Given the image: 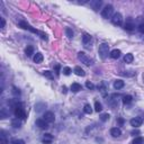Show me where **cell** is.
<instances>
[{
	"label": "cell",
	"instance_id": "6da1fadb",
	"mask_svg": "<svg viewBox=\"0 0 144 144\" xmlns=\"http://www.w3.org/2000/svg\"><path fill=\"white\" fill-rule=\"evenodd\" d=\"M19 26L21 28H24V29H27V31H29V32H32V33H35V34H38V35L42 37L43 40H45L46 41L47 40V37H46V34H44L43 32H41V31H37L36 28H33L31 25L29 24H27L26 21H20L19 23Z\"/></svg>",
	"mask_w": 144,
	"mask_h": 144
},
{
	"label": "cell",
	"instance_id": "7a4b0ae2",
	"mask_svg": "<svg viewBox=\"0 0 144 144\" xmlns=\"http://www.w3.org/2000/svg\"><path fill=\"white\" fill-rule=\"evenodd\" d=\"M98 53H99L100 58L105 60L108 56V54H110V53H109V45L107 43H101L99 45V48H98Z\"/></svg>",
	"mask_w": 144,
	"mask_h": 144
},
{
	"label": "cell",
	"instance_id": "3957f363",
	"mask_svg": "<svg viewBox=\"0 0 144 144\" xmlns=\"http://www.w3.org/2000/svg\"><path fill=\"white\" fill-rule=\"evenodd\" d=\"M78 59L81 61V63L86 64V65H88V67H90V65H91V64L93 63V61L86 55L85 52H79V53H78Z\"/></svg>",
	"mask_w": 144,
	"mask_h": 144
},
{
	"label": "cell",
	"instance_id": "277c9868",
	"mask_svg": "<svg viewBox=\"0 0 144 144\" xmlns=\"http://www.w3.org/2000/svg\"><path fill=\"white\" fill-rule=\"evenodd\" d=\"M113 13H114V7L112 5H107L101 10V16H103V18H105V19H108V18L112 17Z\"/></svg>",
	"mask_w": 144,
	"mask_h": 144
},
{
	"label": "cell",
	"instance_id": "5b68a950",
	"mask_svg": "<svg viewBox=\"0 0 144 144\" xmlns=\"http://www.w3.org/2000/svg\"><path fill=\"white\" fill-rule=\"evenodd\" d=\"M112 23L115 26H122V24H123V16H122V14H120V13L114 14V16L112 18Z\"/></svg>",
	"mask_w": 144,
	"mask_h": 144
},
{
	"label": "cell",
	"instance_id": "8992f818",
	"mask_svg": "<svg viewBox=\"0 0 144 144\" xmlns=\"http://www.w3.org/2000/svg\"><path fill=\"white\" fill-rule=\"evenodd\" d=\"M98 90L100 91L101 96L106 97L108 95V86H107V83H106L105 81H101L99 85H98Z\"/></svg>",
	"mask_w": 144,
	"mask_h": 144
},
{
	"label": "cell",
	"instance_id": "52a82bcc",
	"mask_svg": "<svg viewBox=\"0 0 144 144\" xmlns=\"http://www.w3.org/2000/svg\"><path fill=\"white\" fill-rule=\"evenodd\" d=\"M91 41H92V37H91L90 34L85 33L82 35V43H83V46H85V47L89 48L90 47V44H91Z\"/></svg>",
	"mask_w": 144,
	"mask_h": 144
},
{
	"label": "cell",
	"instance_id": "ba28073f",
	"mask_svg": "<svg viewBox=\"0 0 144 144\" xmlns=\"http://www.w3.org/2000/svg\"><path fill=\"white\" fill-rule=\"evenodd\" d=\"M15 116L17 117V118L19 119H26V113L24 110V108L23 107H17L15 108Z\"/></svg>",
	"mask_w": 144,
	"mask_h": 144
},
{
	"label": "cell",
	"instance_id": "9c48e42d",
	"mask_svg": "<svg viewBox=\"0 0 144 144\" xmlns=\"http://www.w3.org/2000/svg\"><path fill=\"white\" fill-rule=\"evenodd\" d=\"M135 27V23L134 20L132 19V18H127L126 19V23L124 24V28L126 29V31H133Z\"/></svg>",
	"mask_w": 144,
	"mask_h": 144
},
{
	"label": "cell",
	"instance_id": "30bf717a",
	"mask_svg": "<svg viewBox=\"0 0 144 144\" xmlns=\"http://www.w3.org/2000/svg\"><path fill=\"white\" fill-rule=\"evenodd\" d=\"M90 6L95 11H98L100 9V7L103 6V1L101 0H92V1H90Z\"/></svg>",
	"mask_w": 144,
	"mask_h": 144
},
{
	"label": "cell",
	"instance_id": "8fae6325",
	"mask_svg": "<svg viewBox=\"0 0 144 144\" xmlns=\"http://www.w3.org/2000/svg\"><path fill=\"white\" fill-rule=\"evenodd\" d=\"M36 126H38L40 128H42V130H46V128H48V124L46 120H44V119H42V118H38V119H36Z\"/></svg>",
	"mask_w": 144,
	"mask_h": 144
},
{
	"label": "cell",
	"instance_id": "7c38bea8",
	"mask_svg": "<svg viewBox=\"0 0 144 144\" xmlns=\"http://www.w3.org/2000/svg\"><path fill=\"white\" fill-rule=\"evenodd\" d=\"M44 120H46L47 123H52V122H54V119H55V116H54V114H53L52 112H46L44 114Z\"/></svg>",
	"mask_w": 144,
	"mask_h": 144
},
{
	"label": "cell",
	"instance_id": "4fadbf2b",
	"mask_svg": "<svg viewBox=\"0 0 144 144\" xmlns=\"http://www.w3.org/2000/svg\"><path fill=\"white\" fill-rule=\"evenodd\" d=\"M118 97H119V95H116V93L112 95L110 98H109V99H107V103L110 105V106H113V107H115V106L117 105V101H118V99H117Z\"/></svg>",
	"mask_w": 144,
	"mask_h": 144
},
{
	"label": "cell",
	"instance_id": "5bb4252c",
	"mask_svg": "<svg viewBox=\"0 0 144 144\" xmlns=\"http://www.w3.org/2000/svg\"><path fill=\"white\" fill-rule=\"evenodd\" d=\"M131 125L133 127H139V126H141L142 123H143V119L141 118V117H135V118L133 119H131Z\"/></svg>",
	"mask_w": 144,
	"mask_h": 144
},
{
	"label": "cell",
	"instance_id": "9a60e30c",
	"mask_svg": "<svg viewBox=\"0 0 144 144\" xmlns=\"http://www.w3.org/2000/svg\"><path fill=\"white\" fill-rule=\"evenodd\" d=\"M110 135L113 137H119V136L122 135V131H120V128H118V127H114L110 130Z\"/></svg>",
	"mask_w": 144,
	"mask_h": 144
},
{
	"label": "cell",
	"instance_id": "2e32d148",
	"mask_svg": "<svg viewBox=\"0 0 144 144\" xmlns=\"http://www.w3.org/2000/svg\"><path fill=\"white\" fill-rule=\"evenodd\" d=\"M52 141H53V135H51L50 133H46V134H44L43 139H42V142H43V143H45V144H50Z\"/></svg>",
	"mask_w": 144,
	"mask_h": 144
},
{
	"label": "cell",
	"instance_id": "e0dca14e",
	"mask_svg": "<svg viewBox=\"0 0 144 144\" xmlns=\"http://www.w3.org/2000/svg\"><path fill=\"white\" fill-rule=\"evenodd\" d=\"M46 104L45 103H37L36 105H35V110L37 112V113H42L43 110H45V108H46Z\"/></svg>",
	"mask_w": 144,
	"mask_h": 144
},
{
	"label": "cell",
	"instance_id": "ac0fdd59",
	"mask_svg": "<svg viewBox=\"0 0 144 144\" xmlns=\"http://www.w3.org/2000/svg\"><path fill=\"white\" fill-rule=\"evenodd\" d=\"M8 104L10 107L13 108H17V107H21V103L18 101V99H11V100H8Z\"/></svg>",
	"mask_w": 144,
	"mask_h": 144
},
{
	"label": "cell",
	"instance_id": "d6986e66",
	"mask_svg": "<svg viewBox=\"0 0 144 144\" xmlns=\"http://www.w3.org/2000/svg\"><path fill=\"white\" fill-rule=\"evenodd\" d=\"M71 90L73 92H78V91H80V90H82V86L78 82H74L71 85Z\"/></svg>",
	"mask_w": 144,
	"mask_h": 144
},
{
	"label": "cell",
	"instance_id": "ffe728a7",
	"mask_svg": "<svg viewBox=\"0 0 144 144\" xmlns=\"http://www.w3.org/2000/svg\"><path fill=\"white\" fill-rule=\"evenodd\" d=\"M120 54H122V52H120V50H117V48H115V50H113L112 52H110V58L112 59H114V60H116V59H118L119 56H120Z\"/></svg>",
	"mask_w": 144,
	"mask_h": 144
},
{
	"label": "cell",
	"instance_id": "44dd1931",
	"mask_svg": "<svg viewBox=\"0 0 144 144\" xmlns=\"http://www.w3.org/2000/svg\"><path fill=\"white\" fill-rule=\"evenodd\" d=\"M43 54L41 52H37L35 55H34V62L35 63H42L43 62Z\"/></svg>",
	"mask_w": 144,
	"mask_h": 144
},
{
	"label": "cell",
	"instance_id": "7402d4cb",
	"mask_svg": "<svg viewBox=\"0 0 144 144\" xmlns=\"http://www.w3.org/2000/svg\"><path fill=\"white\" fill-rule=\"evenodd\" d=\"M124 86H125V83H124L123 80H116L115 82H114V88H115L116 90H119V89L124 88Z\"/></svg>",
	"mask_w": 144,
	"mask_h": 144
},
{
	"label": "cell",
	"instance_id": "603a6c76",
	"mask_svg": "<svg viewBox=\"0 0 144 144\" xmlns=\"http://www.w3.org/2000/svg\"><path fill=\"white\" fill-rule=\"evenodd\" d=\"M11 126L15 127V128H19L21 126V120L19 118H14L13 120H11Z\"/></svg>",
	"mask_w": 144,
	"mask_h": 144
},
{
	"label": "cell",
	"instance_id": "cb8c5ba5",
	"mask_svg": "<svg viewBox=\"0 0 144 144\" xmlns=\"http://www.w3.org/2000/svg\"><path fill=\"white\" fill-rule=\"evenodd\" d=\"M73 72L77 75H79V77H85V71H83V69H81L80 67H75L74 69H73Z\"/></svg>",
	"mask_w": 144,
	"mask_h": 144
},
{
	"label": "cell",
	"instance_id": "d4e9b609",
	"mask_svg": "<svg viewBox=\"0 0 144 144\" xmlns=\"http://www.w3.org/2000/svg\"><path fill=\"white\" fill-rule=\"evenodd\" d=\"M0 143L1 144H8V139H7V136H6L3 131H1V133H0Z\"/></svg>",
	"mask_w": 144,
	"mask_h": 144
},
{
	"label": "cell",
	"instance_id": "484cf974",
	"mask_svg": "<svg viewBox=\"0 0 144 144\" xmlns=\"http://www.w3.org/2000/svg\"><path fill=\"white\" fill-rule=\"evenodd\" d=\"M133 60H134V56H133V54H131V53H128V54H126L124 56V62L125 63H132L133 62Z\"/></svg>",
	"mask_w": 144,
	"mask_h": 144
},
{
	"label": "cell",
	"instance_id": "4316f807",
	"mask_svg": "<svg viewBox=\"0 0 144 144\" xmlns=\"http://www.w3.org/2000/svg\"><path fill=\"white\" fill-rule=\"evenodd\" d=\"M0 117L3 119V118H7V117H9V112L7 110L6 108H1L0 109Z\"/></svg>",
	"mask_w": 144,
	"mask_h": 144
},
{
	"label": "cell",
	"instance_id": "83f0119b",
	"mask_svg": "<svg viewBox=\"0 0 144 144\" xmlns=\"http://www.w3.org/2000/svg\"><path fill=\"white\" fill-rule=\"evenodd\" d=\"M25 54H26V56H32L33 54H34V47L33 46H31V45H29V46H27L25 48Z\"/></svg>",
	"mask_w": 144,
	"mask_h": 144
},
{
	"label": "cell",
	"instance_id": "f1b7e54d",
	"mask_svg": "<svg viewBox=\"0 0 144 144\" xmlns=\"http://www.w3.org/2000/svg\"><path fill=\"white\" fill-rule=\"evenodd\" d=\"M43 75H44L45 78L50 79V80H53V79H54V75H53V73H52L50 70H45V71L43 72Z\"/></svg>",
	"mask_w": 144,
	"mask_h": 144
},
{
	"label": "cell",
	"instance_id": "f546056e",
	"mask_svg": "<svg viewBox=\"0 0 144 144\" xmlns=\"http://www.w3.org/2000/svg\"><path fill=\"white\" fill-rule=\"evenodd\" d=\"M132 100H133V97L130 96V95H126V96H124V98H123V103H124L125 105L131 104Z\"/></svg>",
	"mask_w": 144,
	"mask_h": 144
},
{
	"label": "cell",
	"instance_id": "4dcf8cb0",
	"mask_svg": "<svg viewBox=\"0 0 144 144\" xmlns=\"http://www.w3.org/2000/svg\"><path fill=\"white\" fill-rule=\"evenodd\" d=\"M83 112H85V114H88V115H90V114L92 113L91 106H90L89 104H86L85 106H83Z\"/></svg>",
	"mask_w": 144,
	"mask_h": 144
},
{
	"label": "cell",
	"instance_id": "1f68e13d",
	"mask_svg": "<svg viewBox=\"0 0 144 144\" xmlns=\"http://www.w3.org/2000/svg\"><path fill=\"white\" fill-rule=\"evenodd\" d=\"M95 110H96L97 113L103 110V105H101L99 101H96V103H95Z\"/></svg>",
	"mask_w": 144,
	"mask_h": 144
},
{
	"label": "cell",
	"instance_id": "d6a6232c",
	"mask_svg": "<svg viewBox=\"0 0 144 144\" xmlns=\"http://www.w3.org/2000/svg\"><path fill=\"white\" fill-rule=\"evenodd\" d=\"M143 142H144V139L142 137V136H139V137H135L133 140L132 144H143Z\"/></svg>",
	"mask_w": 144,
	"mask_h": 144
},
{
	"label": "cell",
	"instance_id": "836d02e7",
	"mask_svg": "<svg viewBox=\"0 0 144 144\" xmlns=\"http://www.w3.org/2000/svg\"><path fill=\"white\" fill-rule=\"evenodd\" d=\"M11 93H13L15 97L20 96V91H19V89L16 88V87H13V88H11Z\"/></svg>",
	"mask_w": 144,
	"mask_h": 144
},
{
	"label": "cell",
	"instance_id": "e575fe53",
	"mask_svg": "<svg viewBox=\"0 0 144 144\" xmlns=\"http://www.w3.org/2000/svg\"><path fill=\"white\" fill-rule=\"evenodd\" d=\"M109 114H101L100 115V120L101 122H107V120L109 119Z\"/></svg>",
	"mask_w": 144,
	"mask_h": 144
},
{
	"label": "cell",
	"instance_id": "d590c367",
	"mask_svg": "<svg viewBox=\"0 0 144 144\" xmlns=\"http://www.w3.org/2000/svg\"><path fill=\"white\" fill-rule=\"evenodd\" d=\"M65 34H67V36L69 37V38H72L73 37V32H72V29L71 28H65Z\"/></svg>",
	"mask_w": 144,
	"mask_h": 144
},
{
	"label": "cell",
	"instance_id": "8d00e7d4",
	"mask_svg": "<svg viewBox=\"0 0 144 144\" xmlns=\"http://www.w3.org/2000/svg\"><path fill=\"white\" fill-rule=\"evenodd\" d=\"M62 72H63V74H64V75H69V74L71 73V72H72V70L70 69L69 67H65V68H63Z\"/></svg>",
	"mask_w": 144,
	"mask_h": 144
},
{
	"label": "cell",
	"instance_id": "74e56055",
	"mask_svg": "<svg viewBox=\"0 0 144 144\" xmlns=\"http://www.w3.org/2000/svg\"><path fill=\"white\" fill-rule=\"evenodd\" d=\"M11 144H25V142H24V140L14 139V140H11Z\"/></svg>",
	"mask_w": 144,
	"mask_h": 144
},
{
	"label": "cell",
	"instance_id": "f35d334b",
	"mask_svg": "<svg viewBox=\"0 0 144 144\" xmlns=\"http://www.w3.org/2000/svg\"><path fill=\"white\" fill-rule=\"evenodd\" d=\"M86 87H87L88 89H90V90H92V89L95 88L93 83H92V82H90V81H87V82H86Z\"/></svg>",
	"mask_w": 144,
	"mask_h": 144
},
{
	"label": "cell",
	"instance_id": "ab89813d",
	"mask_svg": "<svg viewBox=\"0 0 144 144\" xmlns=\"http://www.w3.org/2000/svg\"><path fill=\"white\" fill-rule=\"evenodd\" d=\"M131 134H132V135H134V136H135V135H139V134H140V131L134 130V131H132V132H131Z\"/></svg>",
	"mask_w": 144,
	"mask_h": 144
},
{
	"label": "cell",
	"instance_id": "60d3db41",
	"mask_svg": "<svg viewBox=\"0 0 144 144\" xmlns=\"http://www.w3.org/2000/svg\"><path fill=\"white\" fill-rule=\"evenodd\" d=\"M0 20H1V28H3L5 27V25H6V21H5L3 18H0Z\"/></svg>",
	"mask_w": 144,
	"mask_h": 144
},
{
	"label": "cell",
	"instance_id": "b9f144b4",
	"mask_svg": "<svg viewBox=\"0 0 144 144\" xmlns=\"http://www.w3.org/2000/svg\"><path fill=\"white\" fill-rule=\"evenodd\" d=\"M55 71H56V74L59 75V74H60V65H59V64L55 67Z\"/></svg>",
	"mask_w": 144,
	"mask_h": 144
},
{
	"label": "cell",
	"instance_id": "7bdbcfd3",
	"mask_svg": "<svg viewBox=\"0 0 144 144\" xmlns=\"http://www.w3.org/2000/svg\"><path fill=\"white\" fill-rule=\"evenodd\" d=\"M117 122H118L119 125H123L124 124V119L123 118H118V119H117Z\"/></svg>",
	"mask_w": 144,
	"mask_h": 144
},
{
	"label": "cell",
	"instance_id": "ee69618b",
	"mask_svg": "<svg viewBox=\"0 0 144 144\" xmlns=\"http://www.w3.org/2000/svg\"><path fill=\"white\" fill-rule=\"evenodd\" d=\"M140 31H141L142 33H144V25H143V24L140 25Z\"/></svg>",
	"mask_w": 144,
	"mask_h": 144
},
{
	"label": "cell",
	"instance_id": "f6af8a7d",
	"mask_svg": "<svg viewBox=\"0 0 144 144\" xmlns=\"http://www.w3.org/2000/svg\"><path fill=\"white\" fill-rule=\"evenodd\" d=\"M67 91H68V90H67V87L63 86V87H62V92H63V93H67Z\"/></svg>",
	"mask_w": 144,
	"mask_h": 144
}]
</instances>
